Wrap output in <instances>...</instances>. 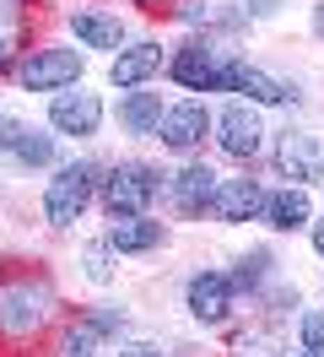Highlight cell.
I'll return each instance as SVG.
<instances>
[{"label": "cell", "mask_w": 324, "mask_h": 357, "mask_svg": "<svg viewBox=\"0 0 324 357\" xmlns=\"http://www.w3.org/2000/svg\"><path fill=\"white\" fill-rule=\"evenodd\" d=\"M98 168L92 162H65L60 174L49 178V190H43V217H49V227H70L82 222V211L92 206V195H98Z\"/></svg>", "instance_id": "cell-1"}, {"label": "cell", "mask_w": 324, "mask_h": 357, "mask_svg": "<svg viewBox=\"0 0 324 357\" xmlns=\"http://www.w3.org/2000/svg\"><path fill=\"white\" fill-rule=\"evenodd\" d=\"M157 190H162V174L146 168V162H119V168H108L103 178V206L108 217H146V206L157 201Z\"/></svg>", "instance_id": "cell-2"}, {"label": "cell", "mask_w": 324, "mask_h": 357, "mask_svg": "<svg viewBox=\"0 0 324 357\" xmlns=\"http://www.w3.org/2000/svg\"><path fill=\"white\" fill-rule=\"evenodd\" d=\"M82 70H86V60L76 49H33L17 66V82L27 92H65L82 82Z\"/></svg>", "instance_id": "cell-3"}, {"label": "cell", "mask_w": 324, "mask_h": 357, "mask_svg": "<svg viewBox=\"0 0 324 357\" xmlns=\"http://www.w3.org/2000/svg\"><path fill=\"white\" fill-rule=\"evenodd\" d=\"M211 92H249V103H298V92L286 87V82L265 76L259 66H243V60H222Z\"/></svg>", "instance_id": "cell-4"}, {"label": "cell", "mask_w": 324, "mask_h": 357, "mask_svg": "<svg viewBox=\"0 0 324 357\" xmlns=\"http://www.w3.org/2000/svg\"><path fill=\"white\" fill-rule=\"evenodd\" d=\"M211 130H216V141H222V152H227V157H254L259 141H265V125H259L254 103H243V98L216 114Z\"/></svg>", "instance_id": "cell-5"}, {"label": "cell", "mask_w": 324, "mask_h": 357, "mask_svg": "<svg viewBox=\"0 0 324 357\" xmlns=\"http://www.w3.org/2000/svg\"><path fill=\"white\" fill-rule=\"evenodd\" d=\"M98 125H103V98H98V92H54V103H49V130L86 141V135H98Z\"/></svg>", "instance_id": "cell-6"}, {"label": "cell", "mask_w": 324, "mask_h": 357, "mask_svg": "<svg viewBox=\"0 0 324 357\" xmlns=\"http://www.w3.org/2000/svg\"><path fill=\"white\" fill-rule=\"evenodd\" d=\"M276 168L292 174L298 184H324V141L308 130H286L276 146Z\"/></svg>", "instance_id": "cell-7"}, {"label": "cell", "mask_w": 324, "mask_h": 357, "mask_svg": "<svg viewBox=\"0 0 324 357\" xmlns=\"http://www.w3.org/2000/svg\"><path fill=\"white\" fill-rule=\"evenodd\" d=\"M184 303L200 325H222L227 309H233V282L222 276V271H194L190 287H184Z\"/></svg>", "instance_id": "cell-8"}, {"label": "cell", "mask_w": 324, "mask_h": 357, "mask_svg": "<svg viewBox=\"0 0 324 357\" xmlns=\"http://www.w3.org/2000/svg\"><path fill=\"white\" fill-rule=\"evenodd\" d=\"M206 130H211V114H206V103H178V109L162 114L157 141H162L168 152H194V146L206 141Z\"/></svg>", "instance_id": "cell-9"}, {"label": "cell", "mask_w": 324, "mask_h": 357, "mask_svg": "<svg viewBox=\"0 0 324 357\" xmlns=\"http://www.w3.org/2000/svg\"><path fill=\"white\" fill-rule=\"evenodd\" d=\"M211 211L222 222H254L259 211H265V184L259 178H222Z\"/></svg>", "instance_id": "cell-10"}, {"label": "cell", "mask_w": 324, "mask_h": 357, "mask_svg": "<svg viewBox=\"0 0 324 357\" xmlns=\"http://www.w3.org/2000/svg\"><path fill=\"white\" fill-rule=\"evenodd\" d=\"M70 33L82 49H125V22L103 11V6H76L70 11Z\"/></svg>", "instance_id": "cell-11"}, {"label": "cell", "mask_w": 324, "mask_h": 357, "mask_svg": "<svg viewBox=\"0 0 324 357\" xmlns=\"http://www.w3.org/2000/svg\"><path fill=\"white\" fill-rule=\"evenodd\" d=\"M157 70H162V44L141 38V44H130V49H119V54H114L108 82H114V87H125V92H135L141 82H151Z\"/></svg>", "instance_id": "cell-12"}, {"label": "cell", "mask_w": 324, "mask_h": 357, "mask_svg": "<svg viewBox=\"0 0 324 357\" xmlns=\"http://www.w3.org/2000/svg\"><path fill=\"white\" fill-rule=\"evenodd\" d=\"M38 325H43V292L33 282L0 292V331L6 335H33Z\"/></svg>", "instance_id": "cell-13"}, {"label": "cell", "mask_w": 324, "mask_h": 357, "mask_svg": "<svg viewBox=\"0 0 324 357\" xmlns=\"http://www.w3.org/2000/svg\"><path fill=\"white\" fill-rule=\"evenodd\" d=\"M216 66H222V60L211 54V44H206V38H190V44L168 60V76L178 82V87H190V92H211Z\"/></svg>", "instance_id": "cell-14"}, {"label": "cell", "mask_w": 324, "mask_h": 357, "mask_svg": "<svg viewBox=\"0 0 324 357\" xmlns=\"http://www.w3.org/2000/svg\"><path fill=\"white\" fill-rule=\"evenodd\" d=\"M259 217L276 227V233H298V227L314 222V201H308L302 184H281V190L265 195V211H259Z\"/></svg>", "instance_id": "cell-15"}, {"label": "cell", "mask_w": 324, "mask_h": 357, "mask_svg": "<svg viewBox=\"0 0 324 357\" xmlns=\"http://www.w3.org/2000/svg\"><path fill=\"white\" fill-rule=\"evenodd\" d=\"M216 184H222V178H216L211 168H206V162H190L184 174H173V184H168V190H173V206H178L184 217H200V211H211Z\"/></svg>", "instance_id": "cell-16"}, {"label": "cell", "mask_w": 324, "mask_h": 357, "mask_svg": "<svg viewBox=\"0 0 324 357\" xmlns=\"http://www.w3.org/2000/svg\"><path fill=\"white\" fill-rule=\"evenodd\" d=\"M162 238H168V227L151 222V217H114L103 244L114 249V255H146V249H157Z\"/></svg>", "instance_id": "cell-17"}, {"label": "cell", "mask_w": 324, "mask_h": 357, "mask_svg": "<svg viewBox=\"0 0 324 357\" xmlns=\"http://www.w3.org/2000/svg\"><path fill=\"white\" fill-rule=\"evenodd\" d=\"M162 92H125L119 98V125H125L130 135H157V125H162Z\"/></svg>", "instance_id": "cell-18"}, {"label": "cell", "mask_w": 324, "mask_h": 357, "mask_svg": "<svg viewBox=\"0 0 324 357\" xmlns=\"http://www.w3.org/2000/svg\"><path fill=\"white\" fill-rule=\"evenodd\" d=\"M11 157H17V162H27V168H43V162H54V135H49V130H33V125H22Z\"/></svg>", "instance_id": "cell-19"}, {"label": "cell", "mask_w": 324, "mask_h": 357, "mask_svg": "<svg viewBox=\"0 0 324 357\" xmlns=\"http://www.w3.org/2000/svg\"><path fill=\"white\" fill-rule=\"evenodd\" d=\"M98 347H103V331L92 319H82V325H70L60 335V357H98Z\"/></svg>", "instance_id": "cell-20"}, {"label": "cell", "mask_w": 324, "mask_h": 357, "mask_svg": "<svg viewBox=\"0 0 324 357\" xmlns=\"http://www.w3.org/2000/svg\"><path fill=\"white\" fill-rule=\"evenodd\" d=\"M265 271H270V249H254V255H243V260H238V271L227 276V282H233V292H259Z\"/></svg>", "instance_id": "cell-21"}, {"label": "cell", "mask_w": 324, "mask_h": 357, "mask_svg": "<svg viewBox=\"0 0 324 357\" xmlns=\"http://www.w3.org/2000/svg\"><path fill=\"white\" fill-rule=\"evenodd\" d=\"M298 341H302V352H324V309H308L298 319Z\"/></svg>", "instance_id": "cell-22"}, {"label": "cell", "mask_w": 324, "mask_h": 357, "mask_svg": "<svg viewBox=\"0 0 324 357\" xmlns=\"http://www.w3.org/2000/svg\"><path fill=\"white\" fill-rule=\"evenodd\" d=\"M108 255H114L108 244H86V249H82V266H86V276H92V282H108V276H114Z\"/></svg>", "instance_id": "cell-23"}, {"label": "cell", "mask_w": 324, "mask_h": 357, "mask_svg": "<svg viewBox=\"0 0 324 357\" xmlns=\"http://www.w3.org/2000/svg\"><path fill=\"white\" fill-rule=\"evenodd\" d=\"M86 319H92V325H98V331H103V335L125 331V309H119V303H98V309L86 314Z\"/></svg>", "instance_id": "cell-24"}, {"label": "cell", "mask_w": 324, "mask_h": 357, "mask_svg": "<svg viewBox=\"0 0 324 357\" xmlns=\"http://www.w3.org/2000/svg\"><path fill=\"white\" fill-rule=\"evenodd\" d=\"M11 60H17V22L0 11V76L11 70Z\"/></svg>", "instance_id": "cell-25"}, {"label": "cell", "mask_w": 324, "mask_h": 357, "mask_svg": "<svg viewBox=\"0 0 324 357\" xmlns=\"http://www.w3.org/2000/svg\"><path fill=\"white\" fill-rule=\"evenodd\" d=\"M238 357H270V335H238Z\"/></svg>", "instance_id": "cell-26"}, {"label": "cell", "mask_w": 324, "mask_h": 357, "mask_svg": "<svg viewBox=\"0 0 324 357\" xmlns=\"http://www.w3.org/2000/svg\"><path fill=\"white\" fill-rule=\"evenodd\" d=\"M17 135H22V119H6V114H0V146H6V152L17 146Z\"/></svg>", "instance_id": "cell-27"}, {"label": "cell", "mask_w": 324, "mask_h": 357, "mask_svg": "<svg viewBox=\"0 0 324 357\" xmlns=\"http://www.w3.org/2000/svg\"><path fill=\"white\" fill-rule=\"evenodd\" d=\"M119 357H162V352H157L151 341H135V347H125V352H119Z\"/></svg>", "instance_id": "cell-28"}, {"label": "cell", "mask_w": 324, "mask_h": 357, "mask_svg": "<svg viewBox=\"0 0 324 357\" xmlns=\"http://www.w3.org/2000/svg\"><path fill=\"white\" fill-rule=\"evenodd\" d=\"M308 227H314V249H319V260H324V217H314Z\"/></svg>", "instance_id": "cell-29"}, {"label": "cell", "mask_w": 324, "mask_h": 357, "mask_svg": "<svg viewBox=\"0 0 324 357\" xmlns=\"http://www.w3.org/2000/svg\"><path fill=\"white\" fill-rule=\"evenodd\" d=\"M314 33H319V38H324V0H319V6H314Z\"/></svg>", "instance_id": "cell-30"}, {"label": "cell", "mask_w": 324, "mask_h": 357, "mask_svg": "<svg viewBox=\"0 0 324 357\" xmlns=\"http://www.w3.org/2000/svg\"><path fill=\"white\" fill-rule=\"evenodd\" d=\"M135 6H146V11H157V6H151V0H135Z\"/></svg>", "instance_id": "cell-31"}, {"label": "cell", "mask_w": 324, "mask_h": 357, "mask_svg": "<svg viewBox=\"0 0 324 357\" xmlns=\"http://www.w3.org/2000/svg\"><path fill=\"white\" fill-rule=\"evenodd\" d=\"M298 357H324V352H298Z\"/></svg>", "instance_id": "cell-32"}]
</instances>
